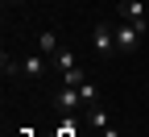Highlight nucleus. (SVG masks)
Returning a JSON list of instances; mask_svg holds the SVG:
<instances>
[{
    "label": "nucleus",
    "instance_id": "nucleus-1",
    "mask_svg": "<svg viewBox=\"0 0 149 137\" xmlns=\"http://www.w3.org/2000/svg\"><path fill=\"white\" fill-rule=\"evenodd\" d=\"M141 37H145V33H141L137 25L120 21V25H116V54H133V50L141 46Z\"/></svg>",
    "mask_w": 149,
    "mask_h": 137
},
{
    "label": "nucleus",
    "instance_id": "nucleus-2",
    "mask_svg": "<svg viewBox=\"0 0 149 137\" xmlns=\"http://www.w3.org/2000/svg\"><path fill=\"white\" fill-rule=\"evenodd\" d=\"M120 21L137 25V29L145 33V29H149V13H145V4H141V0H120Z\"/></svg>",
    "mask_w": 149,
    "mask_h": 137
},
{
    "label": "nucleus",
    "instance_id": "nucleus-3",
    "mask_svg": "<svg viewBox=\"0 0 149 137\" xmlns=\"http://www.w3.org/2000/svg\"><path fill=\"white\" fill-rule=\"evenodd\" d=\"M91 46H95V54H116V25H95Z\"/></svg>",
    "mask_w": 149,
    "mask_h": 137
},
{
    "label": "nucleus",
    "instance_id": "nucleus-4",
    "mask_svg": "<svg viewBox=\"0 0 149 137\" xmlns=\"http://www.w3.org/2000/svg\"><path fill=\"white\" fill-rule=\"evenodd\" d=\"M79 104H83V96H79V87H66V83H62L58 91H54V108H58L62 116H70L74 108H79Z\"/></svg>",
    "mask_w": 149,
    "mask_h": 137
},
{
    "label": "nucleus",
    "instance_id": "nucleus-5",
    "mask_svg": "<svg viewBox=\"0 0 149 137\" xmlns=\"http://www.w3.org/2000/svg\"><path fill=\"white\" fill-rule=\"evenodd\" d=\"M21 67H25V79H42L50 71V58L46 54H29V58H21Z\"/></svg>",
    "mask_w": 149,
    "mask_h": 137
},
{
    "label": "nucleus",
    "instance_id": "nucleus-6",
    "mask_svg": "<svg viewBox=\"0 0 149 137\" xmlns=\"http://www.w3.org/2000/svg\"><path fill=\"white\" fill-rule=\"evenodd\" d=\"M83 112H87V125H91V129L108 133V112L100 108V100H95V104H83Z\"/></svg>",
    "mask_w": 149,
    "mask_h": 137
},
{
    "label": "nucleus",
    "instance_id": "nucleus-7",
    "mask_svg": "<svg viewBox=\"0 0 149 137\" xmlns=\"http://www.w3.org/2000/svg\"><path fill=\"white\" fill-rule=\"evenodd\" d=\"M0 75H4V79L13 83V79H25V67L17 63L13 54H0Z\"/></svg>",
    "mask_w": 149,
    "mask_h": 137
},
{
    "label": "nucleus",
    "instance_id": "nucleus-8",
    "mask_svg": "<svg viewBox=\"0 0 149 137\" xmlns=\"http://www.w3.org/2000/svg\"><path fill=\"white\" fill-rule=\"evenodd\" d=\"M58 50H62V46H58V33H54V29H46V33H42V54H46V58H54Z\"/></svg>",
    "mask_w": 149,
    "mask_h": 137
},
{
    "label": "nucleus",
    "instance_id": "nucleus-9",
    "mask_svg": "<svg viewBox=\"0 0 149 137\" xmlns=\"http://www.w3.org/2000/svg\"><path fill=\"white\" fill-rule=\"evenodd\" d=\"M50 63H54V67H58V75H62V71H70V67H74V54H70V50L62 46L58 54H54V58H50Z\"/></svg>",
    "mask_w": 149,
    "mask_h": 137
},
{
    "label": "nucleus",
    "instance_id": "nucleus-10",
    "mask_svg": "<svg viewBox=\"0 0 149 137\" xmlns=\"http://www.w3.org/2000/svg\"><path fill=\"white\" fill-rule=\"evenodd\" d=\"M62 83H66V87H79V83H83V71H79V67L62 71Z\"/></svg>",
    "mask_w": 149,
    "mask_h": 137
},
{
    "label": "nucleus",
    "instance_id": "nucleus-11",
    "mask_svg": "<svg viewBox=\"0 0 149 137\" xmlns=\"http://www.w3.org/2000/svg\"><path fill=\"white\" fill-rule=\"evenodd\" d=\"M79 96H83V104H95V87H91V83H87V79H83V83H79Z\"/></svg>",
    "mask_w": 149,
    "mask_h": 137
},
{
    "label": "nucleus",
    "instance_id": "nucleus-12",
    "mask_svg": "<svg viewBox=\"0 0 149 137\" xmlns=\"http://www.w3.org/2000/svg\"><path fill=\"white\" fill-rule=\"evenodd\" d=\"M8 4H21V0H8Z\"/></svg>",
    "mask_w": 149,
    "mask_h": 137
}]
</instances>
